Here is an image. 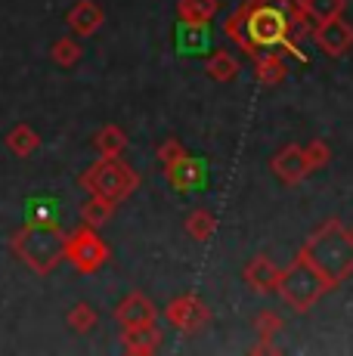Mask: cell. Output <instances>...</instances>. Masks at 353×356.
Returning a JSON list of instances; mask_svg holds the SVG:
<instances>
[{"label":"cell","mask_w":353,"mask_h":356,"mask_svg":"<svg viewBox=\"0 0 353 356\" xmlns=\"http://www.w3.org/2000/svg\"><path fill=\"white\" fill-rule=\"evenodd\" d=\"M304 159L310 164V174H313V170H325L331 161V146L325 140H310L307 146H304Z\"/></svg>","instance_id":"4316f807"},{"label":"cell","mask_w":353,"mask_h":356,"mask_svg":"<svg viewBox=\"0 0 353 356\" xmlns=\"http://www.w3.org/2000/svg\"><path fill=\"white\" fill-rule=\"evenodd\" d=\"M304 3V13L310 16V22L319 25V22H329V19H338L347 6V0H301Z\"/></svg>","instance_id":"cb8c5ba5"},{"label":"cell","mask_w":353,"mask_h":356,"mask_svg":"<svg viewBox=\"0 0 353 356\" xmlns=\"http://www.w3.org/2000/svg\"><path fill=\"white\" fill-rule=\"evenodd\" d=\"M297 254H304L322 273L329 289H338L353 276V236L338 217H331L319 229L310 232Z\"/></svg>","instance_id":"6da1fadb"},{"label":"cell","mask_w":353,"mask_h":356,"mask_svg":"<svg viewBox=\"0 0 353 356\" xmlns=\"http://www.w3.org/2000/svg\"><path fill=\"white\" fill-rule=\"evenodd\" d=\"M78 186L87 195H99L121 204L140 189V174L121 159H99L78 177Z\"/></svg>","instance_id":"3957f363"},{"label":"cell","mask_w":353,"mask_h":356,"mask_svg":"<svg viewBox=\"0 0 353 356\" xmlns=\"http://www.w3.org/2000/svg\"><path fill=\"white\" fill-rule=\"evenodd\" d=\"M211 47V22L176 25V53H205Z\"/></svg>","instance_id":"5bb4252c"},{"label":"cell","mask_w":353,"mask_h":356,"mask_svg":"<svg viewBox=\"0 0 353 356\" xmlns=\"http://www.w3.org/2000/svg\"><path fill=\"white\" fill-rule=\"evenodd\" d=\"M165 177H167V183H171L176 193H183V195L202 193V189L208 186V164H205V159H195V155L186 152L183 159L167 164Z\"/></svg>","instance_id":"ba28073f"},{"label":"cell","mask_w":353,"mask_h":356,"mask_svg":"<svg viewBox=\"0 0 353 356\" xmlns=\"http://www.w3.org/2000/svg\"><path fill=\"white\" fill-rule=\"evenodd\" d=\"M28 208V220L31 223H47V227H59V204L56 198H47V195H35L25 202Z\"/></svg>","instance_id":"7402d4cb"},{"label":"cell","mask_w":353,"mask_h":356,"mask_svg":"<svg viewBox=\"0 0 353 356\" xmlns=\"http://www.w3.org/2000/svg\"><path fill=\"white\" fill-rule=\"evenodd\" d=\"M220 10L217 0H176V19L180 22H211Z\"/></svg>","instance_id":"ffe728a7"},{"label":"cell","mask_w":353,"mask_h":356,"mask_svg":"<svg viewBox=\"0 0 353 356\" xmlns=\"http://www.w3.org/2000/svg\"><path fill=\"white\" fill-rule=\"evenodd\" d=\"M251 353H276V347H273V341H261V338H257V344L251 347Z\"/></svg>","instance_id":"f1b7e54d"},{"label":"cell","mask_w":353,"mask_h":356,"mask_svg":"<svg viewBox=\"0 0 353 356\" xmlns=\"http://www.w3.org/2000/svg\"><path fill=\"white\" fill-rule=\"evenodd\" d=\"M115 323H118L124 332H133V328H149L158 323V310L155 304L140 291H131L127 298H121L115 304Z\"/></svg>","instance_id":"9c48e42d"},{"label":"cell","mask_w":353,"mask_h":356,"mask_svg":"<svg viewBox=\"0 0 353 356\" xmlns=\"http://www.w3.org/2000/svg\"><path fill=\"white\" fill-rule=\"evenodd\" d=\"M279 276H282V270L276 266V260L267 257V254H254L245 264V270H242V279H245V285L254 294H261V298H267V294H276V289H279Z\"/></svg>","instance_id":"8fae6325"},{"label":"cell","mask_w":353,"mask_h":356,"mask_svg":"<svg viewBox=\"0 0 353 356\" xmlns=\"http://www.w3.org/2000/svg\"><path fill=\"white\" fill-rule=\"evenodd\" d=\"M350 236H353V227H350Z\"/></svg>","instance_id":"f546056e"},{"label":"cell","mask_w":353,"mask_h":356,"mask_svg":"<svg viewBox=\"0 0 353 356\" xmlns=\"http://www.w3.org/2000/svg\"><path fill=\"white\" fill-rule=\"evenodd\" d=\"M183 227H186V232L195 238V242H208V238L217 232V217L208 208H192Z\"/></svg>","instance_id":"44dd1931"},{"label":"cell","mask_w":353,"mask_h":356,"mask_svg":"<svg viewBox=\"0 0 353 356\" xmlns=\"http://www.w3.org/2000/svg\"><path fill=\"white\" fill-rule=\"evenodd\" d=\"M108 254H112V251H108V245L103 242V236H99L93 227H87V223L65 236L63 257L69 260L81 276H93V273H99L108 264Z\"/></svg>","instance_id":"5b68a950"},{"label":"cell","mask_w":353,"mask_h":356,"mask_svg":"<svg viewBox=\"0 0 353 356\" xmlns=\"http://www.w3.org/2000/svg\"><path fill=\"white\" fill-rule=\"evenodd\" d=\"M282 328H285V319L276 310H261L254 316V332L261 341H273L276 334H282Z\"/></svg>","instance_id":"484cf974"},{"label":"cell","mask_w":353,"mask_h":356,"mask_svg":"<svg viewBox=\"0 0 353 356\" xmlns=\"http://www.w3.org/2000/svg\"><path fill=\"white\" fill-rule=\"evenodd\" d=\"M112 214H115V202H108V198L90 195L81 204V223H87V227H93V229L106 227V223L112 220Z\"/></svg>","instance_id":"d6986e66"},{"label":"cell","mask_w":353,"mask_h":356,"mask_svg":"<svg viewBox=\"0 0 353 356\" xmlns=\"http://www.w3.org/2000/svg\"><path fill=\"white\" fill-rule=\"evenodd\" d=\"M288 78V59L282 53H257L254 56V81L261 87H279Z\"/></svg>","instance_id":"4fadbf2b"},{"label":"cell","mask_w":353,"mask_h":356,"mask_svg":"<svg viewBox=\"0 0 353 356\" xmlns=\"http://www.w3.org/2000/svg\"><path fill=\"white\" fill-rule=\"evenodd\" d=\"M3 140H6V149H10L16 159H31V155L40 149V136H38V130L31 124L10 127V134H6Z\"/></svg>","instance_id":"e0dca14e"},{"label":"cell","mask_w":353,"mask_h":356,"mask_svg":"<svg viewBox=\"0 0 353 356\" xmlns=\"http://www.w3.org/2000/svg\"><path fill=\"white\" fill-rule=\"evenodd\" d=\"M205 74L211 81H217V84H227V81H233L236 74H239V59L233 56L229 50H214L211 56H208V63H205Z\"/></svg>","instance_id":"ac0fdd59"},{"label":"cell","mask_w":353,"mask_h":356,"mask_svg":"<svg viewBox=\"0 0 353 356\" xmlns=\"http://www.w3.org/2000/svg\"><path fill=\"white\" fill-rule=\"evenodd\" d=\"M65 323H69L72 332H78V334H90L93 328L99 325V313L93 310L90 304H74L72 310H69V319H65Z\"/></svg>","instance_id":"d4e9b609"},{"label":"cell","mask_w":353,"mask_h":356,"mask_svg":"<svg viewBox=\"0 0 353 356\" xmlns=\"http://www.w3.org/2000/svg\"><path fill=\"white\" fill-rule=\"evenodd\" d=\"M81 56H84V47H81L74 38H59V40H53V47H50V59H53V63H56L59 68L78 65Z\"/></svg>","instance_id":"603a6c76"},{"label":"cell","mask_w":353,"mask_h":356,"mask_svg":"<svg viewBox=\"0 0 353 356\" xmlns=\"http://www.w3.org/2000/svg\"><path fill=\"white\" fill-rule=\"evenodd\" d=\"M186 155V146H183L180 140H174V136H167L165 143H161L158 149H155V159L161 161V168H167V164H174L176 159H183Z\"/></svg>","instance_id":"83f0119b"},{"label":"cell","mask_w":353,"mask_h":356,"mask_svg":"<svg viewBox=\"0 0 353 356\" xmlns=\"http://www.w3.org/2000/svg\"><path fill=\"white\" fill-rule=\"evenodd\" d=\"M121 344H124V350L133 353V356H149L161 347V332H158V325L133 328V332L121 334Z\"/></svg>","instance_id":"2e32d148"},{"label":"cell","mask_w":353,"mask_h":356,"mask_svg":"<svg viewBox=\"0 0 353 356\" xmlns=\"http://www.w3.org/2000/svg\"><path fill=\"white\" fill-rule=\"evenodd\" d=\"M13 254L22 260L31 273L38 276H50L59 264H63L65 248V232L63 227H47V223H25L22 229L13 232Z\"/></svg>","instance_id":"7a4b0ae2"},{"label":"cell","mask_w":353,"mask_h":356,"mask_svg":"<svg viewBox=\"0 0 353 356\" xmlns=\"http://www.w3.org/2000/svg\"><path fill=\"white\" fill-rule=\"evenodd\" d=\"M270 170H273V177L285 186H297V183H304L310 177V164L304 159V146H297V143H288V146H282L279 152L270 159Z\"/></svg>","instance_id":"30bf717a"},{"label":"cell","mask_w":353,"mask_h":356,"mask_svg":"<svg viewBox=\"0 0 353 356\" xmlns=\"http://www.w3.org/2000/svg\"><path fill=\"white\" fill-rule=\"evenodd\" d=\"M165 323L183 334H195L211 323V310L199 294H180L165 307Z\"/></svg>","instance_id":"8992f818"},{"label":"cell","mask_w":353,"mask_h":356,"mask_svg":"<svg viewBox=\"0 0 353 356\" xmlns=\"http://www.w3.org/2000/svg\"><path fill=\"white\" fill-rule=\"evenodd\" d=\"M106 22V10L97 3V0H78L69 13H65V25L78 34V38H90L103 29Z\"/></svg>","instance_id":"7c38bea8"},{"label":"cell","mask_w":353,"mask_h":356,"mask_svg":"<svg viewBox=\"0 0 353 356\" xmlns=\"http://www.w3.org/2000/svg\"><path fill=\"white\" fill-rule=\"evenodd\" d=\"M93 149L99 152V159H121L127 149V134L118 124H106L93 134Z\"/></svg>","instance_id":"9a60e30c"},{"label":"cell","mask_w":353,"mask_h":356,"mask_svg":"<svg viewBox=\"0 0 353 356\" xmlns=\"http://www.w3.org/2000/svg\"><path fill=\"white\" fill-rule=\"evenodd\" d=\"M329 291L331 289H329V282L322 279V273H319L304 254H297L288 266H285L282 276H279V289H276V294L282 298V304L288 307V310H295V313L313 310L316 300L322 298V294H329Z\"/></svg>","instance_id":"277c9868"},{"label":"cell","mask_w":353,"mask_h":356,"mask_svg":"<svg viewBox=\"0 0 353 356\" xmlns=\"http://www.w3.org/2000/svg\"><path fill=\"white\" fill-rule=\"evenodd\" d=\"M310 40L331 59H341L353 50V25L344 22L341 16L329 19V22H319L310 29Z\"/></svg>","instance_id":"52a82bcc"}]
</instances>
